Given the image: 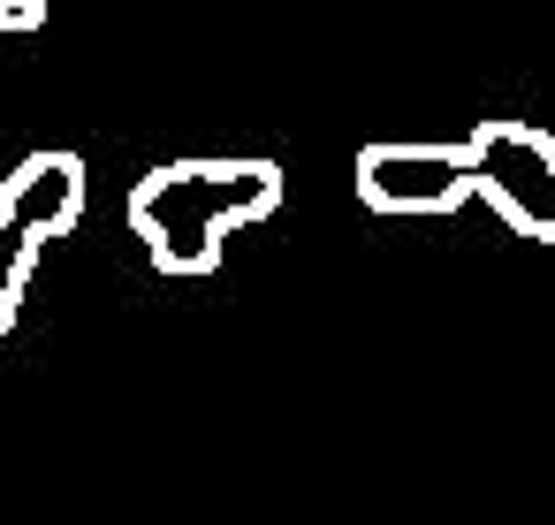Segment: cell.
Wrapping results in <instances>:
<instances>
[{"label": "cell", "mask_w": 555, "mask_h": 525, "mask_svg": "<svg viewBox=\"0 0 555 525\" xmlns=\"http://www.w3.org/2000/svg\"><path fill=\"white\" fill-rule=\"evenodd\" d=\"M282 168L251 153H198V161H160L130 183V236L160 274H214L229 236L267 221L282 206Z\"/></svg>", "instance_id": "cell-1"}, {"label": "cell", "mask_w": 555, "mask_h": 525, "mask_svg": "<svg viewBox=\"0 0 555 525\" xmlns=\"http://www.w3.org/2000/svg\"><path fill=\"white\" fill-rule=\"evenodd\" d=\"M47 24V0H0V31H39Z\"/></svg>", "instance_id": "cell-5"}, {"label": "cell", "mask_w": 555, "mask_h": 525, "mask_svg": "<svg viewBox=\"0 0 555 525\" xmlns=\"http://www.w3.org/2000/svg\"><path fill=\"white\" fill-rule=\"evenodd\" d=\"M472 153V199L502 214L525 244H555V138L532 123H479L464 138Z\"/></svg>", "instance_id": "cell-3"}, {"label": "cell", "mask_w": 555, "mask_h": 525, "mask_svg": "<svg viewBox=\"0 0 555 525\" xmlns=\"http://www.w3.org/2000/svg\"><path fill=\"white\" fill-rule=\"evenodd\" d=\"M85 161L47 145V153H24L0 183V335L24 320V297H31V274H39V252L62 244L77 221H85Z\"/></svg>", "instance_id": "cell-2"}, {"label": "cell", "mask_w": 555, "mask_h": 525, "mask_svg": "<svg viewBox=\"0 0 555 525\" xmlns=\"http://www.w3.org/2000/svg\"><path fill=\"white\" fill-rule=\"evenodd\" d=\"M358 206L365 214H456L472 199V153L456 145H365L358 153Z\"/></svg>", "instance_id": "cell-4"}]
</instances>
